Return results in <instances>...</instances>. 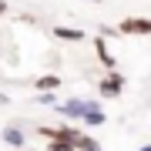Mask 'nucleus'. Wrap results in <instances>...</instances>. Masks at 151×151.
I'll return each instance as SVG.
<instances>
[{"instance_id": "1", "label": "nucleus", "mask_w": 151, "mask_h": 151, "mask_svg": "<svg viewBox=\"0 0 151 151\" xmlns=\"http://www.w3.org/2000/svg\"><path fill=\"white\" fill-rule=\"evenodd\" d=\"M124 94V74L118 70H108V74L97 81V97H104V101H114V97Z\"/></svg>"}, {"instance_id": "2", "label": "nucleus", "mask_w": 151, "mask_h": 151, "mask_svg": "<svg viewBox=\"0 0 151 151\" xmlns=\"http://www.w3.org/2000/svg\"><path fill=\"white\" fill-rule=\"evenodd\" d=\"M121 37H148L151 34V17H124L118 24Z\"/></svg>"}, {"instance_id": "3", "label": "nucleus", "mask_w": 151, "mask_h": 151, "mask_svg": "<svg viewBox=\"0 0 151 151\" xmlns=\"http://www.w3.org/2000/svg\"><path fill=\"white\" fill-rule=\"evenodd\" d=\"M54 111L60 118H67V121H81L84 111H87V97H67V101H60Z\"/></svg>"}, {"instance_id": "4", "label": "nucleus", "mask_w": 151, "mask_h": 151, "mask_svg": "<svg viewBox=\"0 0 151 151\" xmlns=\"http://www.w3.org/2000/svg\"><path fill=\"white\" fill-rule=\"evenodd\" d=\"M94 54H97V60H101L108 70H118V60H114V54L108 50V40L104 37H94Z\"/></svg>"}, {"instance_id": "5", "label": "nucleus", "mask_w": 151, "mask_h": 151, "mask_svg": "<svg viewBox=\"0 0 151 151\" xmlns=\"http://www.w3.org/2000/svg\"><path fill=\"white\" fill-rule=\"evenodd\" d=\"M104 121H108V114H104L101 108H97V101H87V111H84L81 124H87V128H101Z\"/></svg>"}, {"instance_id": "6", "label": "nucleus", "mask_w": 151, "mask_h": 151, "mask_svg": "<svg viewBox=\"0 0 151 151\" xmlns=\"http://www.w3.org/2000/svg\"><path fill=\"white\" fill-rule=\"evenodd\" d=\"M81 134H84V131L74 128V124H60V128H54V138H50V141H67V145H77Z\"/></svg>"}, {"instance_id": "7", "label": "nucleus", "mask_w": 151, "mask_h": 151, "mask_svg": "<svg viewBox=\"0 0 151 151\" xmlns=\"http://www.w3.org/2000/svg\"><path fill=\"white\" fill-rule=\"evenodd\" d=\"M4 141L17 151V148H24V145H27V134L20 131V124H7V128H4Z\"/></svg>"}, {"instance_id": "8", "label": "nucleus", "mask_w": 151, "mask_h": 151, "mask_svg": "<svg viewBox=\"0 0 151 151\" xmlns=\"http://www.w3.org/2000/svg\"><path fill=\"white\" fill-rule=\"evenodd\" d=\"M30 84L37 87V94H47V91L54 94L57 87H60V77H57V74H40V77H34Z\"/></svg>"}, {"instance_id": "9", "label": "nucleus", "mask_w": 151, "mask_h": 151, "mask_svg": "<svg viewBox=\"0 0 151 151\" xmlns=\"http://www.w3.org/2000/svg\"><path fill=\"white\" fill-rule=\"evenodd\" d=\"M54 37H57V40L77 44V40H84V30H81V27H54Z\"/></svg>"}, {"instance_id": "10", "label": "nucleus", "mask_w": 151, "mask_h": 151, "mask_svg": "<svg viewBox=\"0 0 151 151\" xmlns=\"http://www.w3.org/2000/svg\"><path fill=\"white\" fill-rule=\"evenodd\" d=\"M74 151H101V141L94 134H81V141L74 145Z\"/></svg>"}, {"instance_id": "11", "label": "nucleus", "mask_w": 151, "mask_h": 151, "mask_svg": "<svg viewBox=\"0 0 151 151\" xmlns=\"http://www.w3.org/2000/svg\"><path fill=\"white\" fill-rule=\"evenodd\" d=\"M37 104H44V108H57V97L50 94V91L47 94H37Z\"/></svg>"}, {"instance_id": "12", "label": "nucleus", "mask_w": 151, "mask_h": 151, "mask_svg": "<svg viewBox=\"0 0 151 151\" xmlns=\"http://www.w3.org/2000/svg\"><path fill=\"white\" fill-rule=\"evenodd\" d=\"M47 151H74V145H67V141H47Z\"/></svg>"}, {"instance_id": "13", "label": "nucleus", "mask_w": 151, "mask_h": 151, "mask_svg": "<svg viewBox=\"0 0 151 151\" xmlns=\"http://www.w3.org/2000/svg\"><path fill=\"white\" fill-rule=\"evenodd\" d=\"M97 37L111 40V37H121V34H118V27H101V34H97Z\"/></svg>"}, {"instance_id": "14", "label": "nucleus", "mask_w": 151, "mask_h": 151, "mask_svg": "<svg viewBox=\"0 0 151 151\" xmlns=\"http://www.w3.org/2000/svg\"><path fill=\"white\" fill-rule=\"evenodd\" d=\"M7 104H10V97H7L4 91H0V108H7Z\"/></svg>"}, {"instance_id": "15", "label": "nucleus", "mask_w": 151, "mask_h": 151, "mask_svg": "<svg viewBox=\"0 0 151 151\" xmlns=\"http://www.w3.org/2000/svg\"><path fill=\"white\" fill-rule=\"evenodd\" d=\"M7 14V0H0V17H4Z\"/></svg>"}, {"instance_id": "16", "label": "nucleus", "mask_w": 151, "mask_h": 151, "mask_svg": "<svg viewBox=\"0 0 151 151\" xmlns=\"http://www.w3.org/2000/svg\"><path fill=\"white\" fill-rule=\"evenodd\" d=\"M138 151H151V145H141V148H138Z\"/></svg>"}, {"instance_id": "17", "label": "nucleus", "mask_w": 151, "mask_h": 151, "mask_svg": "<svg viewBox=\"0 0 151 151\" xmlns=\"http://www.w3.org/2000/svg\"><path fill=\"white\" fill-rule=\"evenodd\" d=\"M91 4H101V0H91Z\"/></svg>"}, {"instance_id": "18", "label": "nucleus", "mask_w": 151, "mask_h": 151, "mask_svg": "<svg viewBox=\"0 0 151 151\" xmlns=\"http://www.w3.org/2000/svg\"><path fill=\"white\" fill-rule=\"evenodd\" d=\"M17 151H27V148H17Z\"/></svg>"}]
</instances>
